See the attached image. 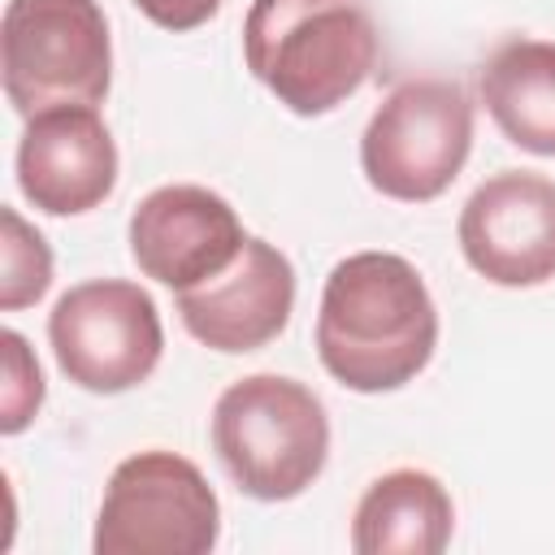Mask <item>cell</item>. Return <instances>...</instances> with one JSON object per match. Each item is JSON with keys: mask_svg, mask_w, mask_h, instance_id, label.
<instances>
[{"mask_svg": "<svg viewBox=\"0 0 555 555\" xmlns=\"http://www.w3.org/2000/svg\"><path fill=\"white\" fill-rule=\"evenodd\" d=\"M221 538V503L208 477L178 451L126 455L100 499L95 555H208Z\"/></svg>", "mask_w": 555, "mask_h": 555, "instance_id": "cell-6", "label": "cell"}, {"mask_svg": "<svg viewBox=\"0 0 555 555\" xmlns=\"http://www.w3.org/2000/svg\"><path fill=\"white\" fill-rule=\"evenodd\" d=\"M0 351H4V390H0V429L4 434H22L43 403V373L35 351L26 347V338L17 330L0 334Z\"/></svg>", "mask_w": 555, "mask_h": 555, "instance_id": "cell-15", "label": "cell"}, {"mask_svg": "<svg viewBox=\"0 0 555 555\" xmlns=\"http://www.w3.org/2000/svg\"><path fill=\"white\" fill-rule=\"evenodd\" d=\"M134 9H139L147 22H156L160 30L182 35V30L204 26V22L221 9V0H134Z\"/></svg>", "mask_w": 555, "mask_h": 555, "instance_id": "cell-16", "label": "cell"}, {"mask_svg": "<svg viewBox=\"0 0 555 555\" xmlns=\"http://www.w3.org/2000/svg\"><path fill=\"white\" fill-rule=\"evenodd\" d=\"M460 251L494 286L555 278V182L533 169L486 178L460 208Z\"/></svg>", "mask_w": 555, "mask_h": 555, "instance_id": "cell-8", "label": "cell"}, {"mask_svg": "<svg viewBox=\"0 0 555 555\" xmlns=\"http://www.w3.org/2000/svg\"><path fill=\"white\" fill-rule=\"evenodd\" d=\"M212 451L243 494L286 503L321 477L330 460V416L304 382L251 373L217 395Z\"/></svg>", "mask_w": 555, "mask_h": 555, "instance_id": "cell-3", "label": "cell"}, {"mask_svg": "<svg viewBox=\"0 0 555 555\" xmlns=\"http://www.w3.org/2000/svg\"><path fill=\"white\" fill-rule=\"evenodd\" d=\"M438 347V308L412 260L356 251L325 278L317 308V356L325 373L360 395L408 386Z\"/></svg>", "mask_w": 555, "mask_h": 555, "instance_id": "cell-1", "label": "cell"}, {"mask_svg": "<svg viewBox=\"0 0 555 555\" xmlns=\"http://www.w3.org/2000/svg\"><path fill=\"white\" fill-rule=\"evenodd\" d=\"M473 152V100L451 78L399 82L360 134V169L373 191L403 204L438 199Z\"/></svg>", "mask_w": 555, "mask_h": 555, "instance_id": "cell-5", "label": "cell"}, {"mask_svg": "<svg viewBox=\"0 0 555 555\" xmlns=\"http://www.w3.org/2000/svg\"><path fill=\"white\" fill-rule=\"evenodd\" d=\"M247 69L299 117L334 113L377 65V30L360 0H251Z\"/></svg>", "mask_w": 555, "mask_h": 555, "instance_id": "cell-2", "label": "cell"}, {"mask_svg": "<svg viewBox=\"0 0 555 555\" xmlns=\"http://www.w3.org/2000/svg\"><path fill=\"white\" fill-rule=\"evenodd\" d=\"M0 69L13 113L100 104L113 82L108 17L95 0H9Z\"/></svg>", "mask_w": 555, "mask_h": 555, "instance_id": "cell-4", "label": "cell"}, {"mask_svg": "<svg viewBox=\"0 0 555 555\" xmlns=\"http://www.w3.org/2000/svg\"><path fill=\"white\" fill-rule=\"evenodd\" d=\"M291 308H295V269L286 251L251 234L230 269H221L217 278L191 291H178V317L186 334L225 356L269 347L286 330Z\"/></svg>", "mask_w": 555, "mask_h": 555, "instance_id": "cell-10", "label": "cell"}, {"mask_svg": "<svg viewBox=\"0 0 555 555\" xmlns=\"http://www.w3.org/2000/svg\"><path fill=\"white\" fill-rule=\"evenodd\" d=\"M455 529L447 486L425 468L382 473L356 503L351 546L360 555H438Z\"/></svg>", "mask_w": 555, "mask_h": 555, "instance_id": "cell-12", "label": "cell"}, {"mask_svg": "<svg viewBox=\"0 0 555 555\" xmlns=\"http://www.w3.org/2000/svg\"><path fill=\"white\" fill-rule=\"evenodd\" d=\"M247 234L230 199L195 182H169L130 212V256L143 278L191 291L234 264Z\"/></svg>", "mask_w": 555, "mask_h": 555, "instance_id": "cell-9", "label": "cell"}, {"mask_svg": "<svg viewBox=\"0 0 555 555\" xmlns=\"http://www.w3.org/2000/svg\"><path fill=\"white\" fill-rule=\"evenodd\" d=\"M481 104L507 143L533 156H555V43H499L481 65Z\"/></svg>", "mask_w": 555, "mask_h": 555, "instance_id": "cell-13", "label": "cell"}, {"mask_svg": "<svg viewBox=\"0 0 555 555\" xmlns=\"http://www.w3.org/2000/svg\"><path fill=\"white\" fill-rule=\"evenodd\" d=\"M48 343L61 373L91 395H121L147 382L165 351L156 299L126 278L69 286L48 312Z\"/></svg>", "mask_w": 555, "mask_h": 555, "instance_id": "cell-7", "label": "cell"}, {"mask_svg": "<svg viewBox=\"0 0 555 555\" xmlns=\"http://www.w3.org/2000/svg\"><path fill=\"white\" fill-rule=\"evenodd\" d=\"M17 186L48 217H78L117 186V143L91 104H61L26 117Z\"/></svg>", "mask_w": 555, "mask_h": 555, "instance_id": "cell-11", "label": "cell"}, {"mask_svg": "<svg viewBox=\"0 0 555 555\" xmlns=\"http://www.w3.org/2000/svg\"><path fill=\"white\" fill-rule=\"evenodd\" d=\"M0 308L17 312L26 304H39L52 286V247L35 225L22 221L17 208H0Z\"/></svg>", "mask_w": 555, "mask_h": 555, "instance_id": "cell-14", "label": "cell"}]
</instances>
